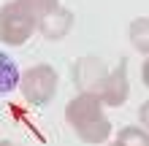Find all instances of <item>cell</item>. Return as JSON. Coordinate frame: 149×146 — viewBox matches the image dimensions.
Returning <instances> with one entry per match:
<instances>
[{
    "instance_id": "cell-1",
    "label": "cell",
    "mask_w": 149,
    "mask_h": 146,
    "mask_svg": "<svg viewBox=\"0 0 149 146\" xmlns=\"http://www.w3.org/2000/svg\"><path fill=\"white\" fill-rule=\"evenodd\" d=\"M65 122L71 125L79 141L84 143H106L114 127L111 119L103 114V103L95 92H76L65 106Z\"/></svg>"
},
{
    "instance_id": "cell-2",
    "label": "cell",
    "mask_w": 149,
    "mask_h": 146,
    "mask_svg": "<svg viewBox=\"0 0 149 146\" xmlns=\"http://www.w3.org/2000/svg\"><path fill=\"white\" fill-rule=\"evenodd\" d=\"M57 84H60V76L49 62L30 65L27 71L19 73V92L30 106H46L54 98Z\"/></svg>"
},
{
    "instance_id": "cell-3",
    "label": "cell",
    "mask_w": 149,
    "mask_h": 146,
    "mask_svg": "<svg viewBox=\"0 0 149 146\" xmlns=\"http://www.w3.org/2000/svg\"><path fill=\"white\" fill-rule=\"evenodd\" d=\"M33 33H36V19L16 0L3 3V8H0V41L6 46H22L27 44Z\"/></svg>"
},
{
    "instance_id": "cell-4",
    "label": "cell",
    "mask_w": 149,
    "mask_h": 146,
    "mask_svg": "<svg viewBox=\"0 0 149 146\" xmlns=\"http://www.w3.org/2000/svg\"><path fill=\"white\" fill-rule=\"evenodd\" d=\"M95 95L100 98L103 106L119 108L125 106V100L130 98V79H127V60H119L117 68H111L106 73V79L100 81V87Z\"/></svg>"
},
{
    "instance_id": "cell-5",
    "label": "cell",
    "mask_w": 149,
    "mask_h": 146,
    "mask_svg": "<svg viewBox=\"0 0 149 146\" xmlns=\"http://www.w3.org/2000/svg\"><path fill=\"white\" fill-rule=\"evenodd\" d=\"M106 62L98 57H81L76 60L73 68H71V76H73V84L79 92H98L100 81L106 79Z\"/></svg>"
},
{
    "instance_id": "cell-6",
    "label": "cell",
    "mask_w": 149,
    "mask_h": 146,
    "mask_svg": "<svg viewBox=\"0 0 149 146\" xmlns=\"http://www.w3.org/2000/svg\"><path fill=\"white\" fill-rule=\"evenodd\" d=\"M73 22H76V16H73L71 8L57 6L54 11H49L46 16H41V19L36 22V30L46 41H63L68 33L73 30Z\"/></svg>"
},
{
    "instance_id": "cell-7",
    "label": "cell",
    "mask_w": 149,
    "mask_h": 146,
    "mask_svg": "<svg viewBox=\"0 0 149 146\" xmlns=\"http://www.w3.org/2000/svg\"><path fill=\"white\" fill-rule=\"evenodd\" d=\"M127 41L138 54L149 57V16H136L127 27Z\"/></svg>"
},
{
    "instance_id": "cell-8",
    "label": "cell",
    "mask_w": 149,
    "mask_h": 146,
    "mask_svg": "<svg viewBox=\"0 0 149 146\" xmlns=\"http://www.w3.org/2000/svg\"><path fill=\"white\" fill-rule=\"evenodd\" d=\"M16 87H19V68H16L11 54L0 51V98L14 92Z\"/></svg>"
},
{
    "instance_id": "cell-9",
    "label": "cell",
    "mask_w": 149,
    "mask_h": 146,
    "mask_svg": "<svg viewBox=\"0 0 149 146\" xmlns=\"http://www.w3.org/2000/svg\"><path fill=\"white\" fill-rule=\"evenodd\" d=\"M117 146H149V130L138 125H127L117 133Z\"/></svg>"
},
{
    "instance_id": "cell-10",
    "label": "cell",
    "mask_w": 149,
    "mask_h": 146,
    "mask_svg": "<svg viewBox=\"0 0 149 146\" xmlns=\"http://www.w3.org/2000/svg\"><path fill=\"white\" fill-rule=\"evenodd\" d=\"M16 3H19L24 11H27L33 19H41V16H46L49 11H54V8L60 6V0H16Z\"/></svg>"
},
{
    "instance_id": "cell-11",
    "label": "cell",
    "mask_w": 149,
    "mask_h": 146,
    "mask_svg": "<svg viewBox=\"0 0 149 146\" xmlns=\"http://www.w3.org/2000/svg\"><path fill=\"white\" fill-rule=\"evenodd\" d=\"M138 127L149 130V100H144L141 106H138Z\"/></svg>"
},
{
    "instance_id": "cell-12",
    "label": "cell",
    "mask_w": 149,
    "mask_h": 146,
    "mask_svg": "<svg viewBox=\"0 0 149 146\" xmlns=\"http://www.w3.org/2000/svg\"><path fill=\"white\" fill-rule=\"evenodd\" d=\"M141 81L146 84V89H149V57H144V65H141Z\"/></svg>"
},
{
    "instance_id": "cell-13",
    "label": "cell",
    "mask_w": 149,
    "mask_h": 146,
    "mask_svg": "<svg viewBox=\"0 0 149 146\" xmlns=\"http://www.w3.org/2000/svg\"><path fill=\"white\" fill-rule=\"evenodd\" d=\"M0 146H16V143H11V141H3V138H0Z\"/></svg>"
},
{
    "instance_id": "cell-14",
    "label": "cell",
    "mask_w": 149,
    "mask_h": 146,
    "mask_svg": "<svg viewBox=\"0 0 149 146\" xmlns=\"http://www.w3.org/2000/svg\"><path fill=\"white\" fill-rule=\"evenodd\" d=\"M103 146H117V143H103Z\"/></svg>"
}]
</instances>
